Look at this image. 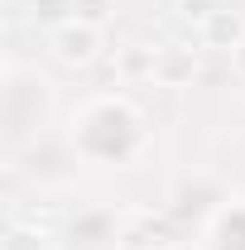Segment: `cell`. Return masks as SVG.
<instances>
[{"label":"cell","instance_id":"1","mask_svg":"<svg viewBox=\"0 0 245 250\" xmlns=\"http://www.w3.org/2000/svg\"><path fill=\"white\" fill-rule=\"evenodd\" d=\"M72 149L87 159L92 168H130L135 159L149 149L144 116L125 96H92L72 116Z\"/></svg>","mask_w":245,"mask_h":250},{"label":"cell","instance_id":"2","mask_svg":"<svg viewBox=\"0 0 245 250\" xmlns=\"http://www.w3.org/2000/svg\"><path fill=\"white\" fill-rule=\"evenodd\" d=\"M202 250H245V202H226V207L207 221Z\"/></svg>","mask_w":245,"mask_h":250}]
</instances>
